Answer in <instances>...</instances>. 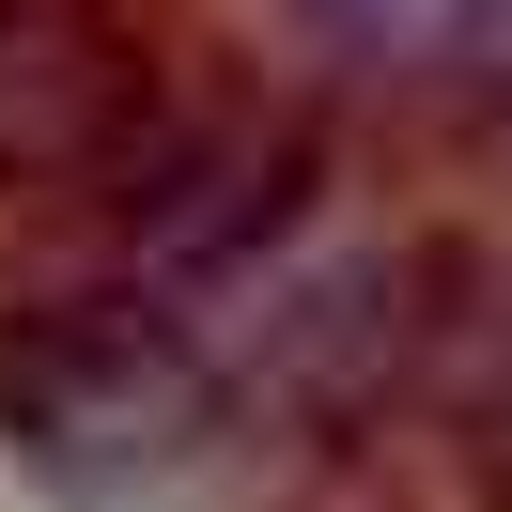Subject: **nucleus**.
I'll return each mask as SVG.
<instances>
[{"instance_id":"f257e3e1","label":"nucleus","mask_w":512,"mask_h":512,"mask_svg":"<svg viewBox=\"0 0 512 512\" xmlns=\"http://www.w3.org/2000/svg\"><path fill=\"white\" fill-rule=\"evenodd\" d=\"M156 125H171V94L140 32H109L94 0H0V187L94 202Z\"/></svg>"},{"instance_id":"f03ea898","label":"nucleus","mask_w":512,"mask_h":512,"mask_svg":"<svg viewBox=\"0 0 512 512\" xmlns=\"http://www.w3.org/2000/svg\"><path fill=\"white\" fill-rule=\"evenodd\" d=\"M295 32L388 94H512V0H295Z\"/></svg>"}]
</instances>
